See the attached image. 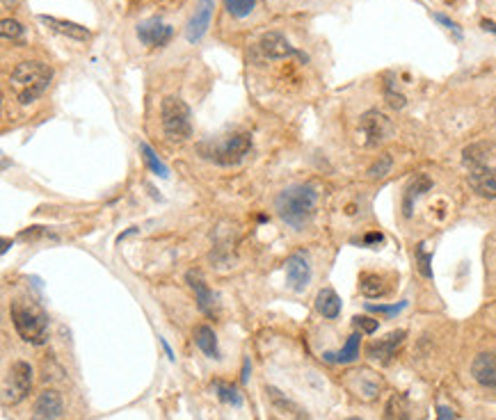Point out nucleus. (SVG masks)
<instances>
[{"label": "nucleus", "instance_id": "f257e3e1", "mask_svg": "<svg viewBox=\"0 0 496 420\" xmlns=\"http://www.w3.org/2000/svg\"><path fill=\"white\" fill-rule=\"evenodd\" d=\"M316 206H318V189L309 183L286 187L275 199L277 215L289 226H293L295 231H302L311 222L316 215Z\"/></svg>", "mask_w": 496, "mask_h": 420}, {"label": "nucleus", "instance_id": "f03ea898", "mask_svg": "<svg viewBox=\"0 0 496 420\" xmlns=\"http://www.w3.org/2000/svg\"><path fill=\"white\" fill-rule=\"evenodd\" d=\"M53 71L44 62H21L9 76V89L18 103H33L51 85Z\"/></svg>", "mask_w": 496, "mask_h": 420}, {"label": "nucleus", "instance_id": "7ed1b4c3", "mask_svg": "<svg viewBox=\"0 0 496 420\" xmlns=\"http://www.w3.org/2000/svg\"><path fill=\"white\" fill-rule=\"evenodd\" d=\"M9 315L16 334L30 345H44L48 338V317L35 302L28 299H14L9 306Z\"/></svg>", "mask_w": 496, "mask_h": 420}, {"label": "nucleus", "instance_id": "20e7f679", "mask_svg": "<svg viewBox=\"0 0 496 420\" xmlns=\"http://www.w3.org/2000/svg\"><path fill=\"white\" fill-rule=\"evenodd\" d=\"M163 131L172 142H185L192 135L190 107H188L178 96H167L161 105Z\"/></svg>", "mask_w": 496, "mask_h": 420}, {"label": "nucleus", "instance_id": "39448f33", "mask_svg": "<svg viewBox=\"0 0 496 420\" xmlns=\"http://www.w3.org/2000/svg\"><path fill=\"white\" fill-rule=\"evenodd\" d=\"M250 148H252V137L241 133V135L226 137V139H222V142H217V144H211V148L202 146V153H204V158L213 160L215 165L229 167V165L241 163V160L247 153H250Z\"/></svg>", "mask_w": 496, "mask_h": 420}, {"label": "nucleus", "instance_id": "423d86ee", "mask_svg": "<svg viewBox=\"0 0 496 420\" xmlns=\"http://www.w3.org/2000/svg\"><path fill=\"white\" fill-rule=\"evenodd\" d=\"M33 388V368L25 361H14L3 379V404H18Z\"/></svg>", "mask_w": 496, "mask_h": 420}, {"label": "nucleus", "instance_id": "0eeeda50", "mask_svg": "<svg viewBox=\"0 0 496 420\" xmlns=\"http://www.w3.org/2000/svg\"><path fill=\"white\" fill-rule=\"evenodd\" d=\"M359 133L364 137L366 146H378L384 139H389L393 135V126L382 112H378V110H369V112L362 115L359 119Z\"/></svg>", "mask_w": 496, "mask_h": 420}, {"label": "nucleus", "instance_id": "6e6552de", "mask_svg": "<svg viewBox=\"0 0 496 420\" xmlns=\"http://www.w3.org/2000/svg\"><path fill=\"white\" fill-rule=\"evenodd\" d=\"M286 284H289L291 290L295 293H302V290L309 286L311 281V263L302 252L291 254L286 258Z\"/></svg>", "mask_w": 496, "mask_h": 420}, {"label": "nucleus", "instance_id": "1a4fd4ad", "mask_svg": "<svg viewBox=\"0 0 496 420\" xmlns=\"http://www.w3.org/2000/svg\"><path fill=\"white\" fill-rule=\"evenodd\" d=\"M137 37H140V42L149 48H161V46H167L172 42L174 30H172V25H165L161 18L154 16V18H146V21L137 25Z\"/></svg>", "mask_w": 496, "mask_h": 420}, {"label": "nucleus", "instance_id": "9d476101", "mask_svg": "<svg viewBox=\"0 0 496 420\" xmlns=\"http://www.w3.org/2000/svg\"><path fill=\"white\" fill-rule=\"evenodd\" d=\"M345 384H348V388L357 397L366 399V402H371V399L378 397L380 388H382L380 377L371 373V370H354V373H350L348 379H345Z\"/></svg>", "mask_w": 496, "mask_h": 420}, {"label": "nucleus", "instance_id": "9b49d317", "mask_svg": "<svg viewBox=\"0 0 496 420\" xmlns=\"http://www.w3.org/2000/svg\"><path fill=\"white\" fill-rule=\"evenodd\" d=\"M261 51L265 57H270V59H286V57H297V59H302V62H306V57L302 51H297L295 46L289 44V39H286L284 35L279 33H267L261 37Z\"/></svg>", "mask_w": 496, "mask_h": 420}, {"label": "nucleus", "instance_id": "f8f14e48", "mask_svg": "<svg viewBox=\"0 0 496 420\" xmlns=\"http://www.w3.org/2000/svg\"><path fill=\"white\" fill-rule=\"evenodd\" d=\"M405 338H408V332H403V329H398V332H391L389 336L380 338V341H373L369 347H366V354H369V358H373V361L389 363L391 358L396 356V352L403 347Z\"/></svg>", "mask_w": 496, "mask_h": 420}, {"label": "nucleus", "instance_id": "ddd939ff", "mask_svg": "<svg viewBox=\"0 0 496 420\" xmlns=\"http://www.w3.org/2000/svg\"><path fill=\"white\" fill-rule=\"evenodd\" d=\"M213 9H215V0H200V3H197L195 14L190 16V21H188V28H185V39L190 44H197L206 35V30L211 25V18H213Z\"/></svg>", "mask_w": 496, "mask_h": 420}, {"label": "nucleus", "instance_id": "4468645a", "mask_svg": "<svg viewBox=\"0 0 496 420\" xmlns=\"http://www.w3.org/2000/svg\"><path fill=\"white\" fill-rule=\"evenodd\" d=\"M62 414H64L62 395L53 391V388H48V391L39 393L37 402L33 407V418L30 420H57Z\"/></svg>", "mask_w": 496, "mask_h": 420}, {"label": "nucleus", "instance_id": "2eb2a0df", "mask_svg": "<svg viewBox=\"0 0 496 420\" xmlns=\"http://www.w3.org/2000/svg\"><path fill=\"white\" fill-rule=\"evenodd\" d=\"M185 279H188V284H190V288H192L200 311L206 313L208 317H213L217 313V302H215V295L211 293V288L206 286L202 272H200V269H190Z\"/></svg>", "mask_w": 496, "mask_h": 420}, {"label": "nucleus", "instance_id": "dca6fc26", "mask_svg": "<svg viewBox=\"0 0 496 420\" xmlns=\"http://www.w3.org/2000/svg\"><path fill=\"white\" fill-rule=\"evenodd\" d=\"M473 379L485 388H496V352H483L471 363Z\"/></svg>", "mask_w": 496, "mask_h": 420}, {"label": "nucleus", "instance_id": "f3484780", "mask_svg": "<svg viewBox=\"0 0 496 420\" xmlns=\"http://www.w3.org/2000/svg\"><path fill=\"white\" fill-rule=\"evenodd\" d=\"M469 185L475 194L496 199V169L490 167H475L469 174Z\"/></svg>", "mask_w": 496, "mask_h": 420}, {"label": "nucleus", "instance_id": "a211bd4d", "mask_svg": "<svg viewBox=\"0 0 496 420\" xmlns=\"http://www.w3.org/2000/svg\"><path fill=\"white\" fill-rule=\"evenodd\" d=\"M265 393H267V397H270V402H272V407L277 409V412H282L284 416H291L293 420H309V416L304 414V409L297 402H293L291 397H286L279 388L267 386Z\"/></svg>", "mask_w": 496, "mask_h": 420}, {"label": "nucleus", "instance_id": "6ab92c4d", "mask_svg": "<svg viewBox=\"0 0 496 420\" xmlns=\"http://www.w3.org/2000/svg\"><path fill=\"white\" fill-rule=\"evenodd\" d=\"M359 343H362V334H352L339 352H325L323 358L327 363H341V366L352 363L359 358Z\"/></svg>", "mask_w": 496, "mask_h": 420}, {"label": "nucleus", "instance_id": "aec40b11", "mask_svg": "<svg viewBox=\"0 0 496 420\" xmlns=\"http://www.w3.org/2000/svg\"><path fill=\"white\" fill-rule=\"evenodd\" d=\"M432 187V181L425 174H419L414 178V181L410 183L408 187V192H405V199H403V213L405 217H410L412 215V210H414V202L419 199L421 194H425L428 189Z\"/></svg>", "mask_w": 496, "mask_h": 420}, {"label": "nucleus", "instance_id": "412c9836", "mask_svg": "<svg viewBox=\"0 0 496 420\" xmlns=\"http://www.w3.org/2000/svg\"><path fill=\"white\" fill-rule=\"evenodd\" d=\"M316 308H318V313L323 317L334 320V317H339V313H341V299L332 288H323L318 293V297H316Z\"/></svg>", "mask_w": 496, "mask_h": 420}, {"label": "nucleus", "instance_id": "4be33fe9", "mask_svg": "<svg viewBox=\"0 0 496 420\" xmlns=\"http://www.w3.org/2000/svg\"><path fill=\"white\" fill-rule=\"evenodd\" d=\"M39 18H42V23H46L48 28H53L55 33H59V35H67V37H71V39H81V42H85V39H89V30H85L83 25H78V23H71V21H59V18H55V16H46V14H42Z\"/></svg>", "mask_w": 496, "mask_h": 420}, {"label": "nucleus", "instance_id": "5701e85b", "mask_svg": "<svg viewBox=\"0 0 496 420\" xmlns=\"http://www.w3.org/2000/svg\"><path fill=\"white\" fill-rule=\"evenodd\" d=\"M195 343L202 349L206 356L220 358V347H217V336L208 325H200L195 329Z\"/></svg>", "mask_w": 496, "mask_h": 420}, {"label": "nucleus", "instance_id": "b1692460", "mask_svg": "<svg viewBox=\"0 0 496 420\" xmlns=\"http://www.w3.org/2000/svg\"><path fill=\"white\" fill-rule=\"evenodd\" d=\"M359 290L364 297H382L389 293V286H386L384 276L378 274V272H364L362 279H359Z\"/></svg>", "mask_w": 496, "mask_h": 420}, {"label": "nucleus", "instance_id": "393cba45", "mask_svg": "<svg viewBox=\"0 0 496 420\" xmlns=\"http://www.w3.org/2000/svg\"><path fill=\"white\" fill-rule=\"evenodd\" d=\"M386 420H410L408 395L396 393L389 397V404H386Z\"/></svg>", "mask_w": 496, "mask_h": 420}, {"label": "nucleus", "instance_id": "a878e982", "mask_svg": "<svg viewBox=\"0 0 496 420\" xmlns=\"http://www.w3.org/2000/svg\"><path fill=\"white\" fill-rule=\"evenodd\" d=\"M213 391L217 395V399L224 404H231V407H243V395L238 393V388L231 386V384H224L220 382V379H215L213 382Z\"/></svg>", "mask_w": 496, "mask_h": 420}, {"label": "nucleus", "instance_id": "bb28decb", "mask_svg": "<svg viewBox=\"0 0 496 420\" xmlns=\"http://www.w3.org/2000/svg\"><path fill=\"white\" fill-rule=\"evenodd\" d=\"M140 151H142V158H144L146 167L151 169L154 174H158L161 178H167V176H170V169L165 167V163H163L161 158L156 156V151H154V148L149 146L146 142H142V144H140Z\"/></svg>", "mask_w": 496, "mask_h": 420}, {"label": "nucleus", "instance_id": "cd10ccee", "mask_svg": "<svg viewBox=\"0 0 496 420\" xmlns=\"http://www.w3.org/2000/svg\"><path fill=\"white\" fill-rule=\"evenodd\" d=\"M224 7H226V12H229L231 16L245 18V16H250L254 12L256 0H224Z\"/></svg>", "mask_w": 496, "mask_h": 420}, {"label": "nucleus", "instance_id": "c85d7f7f", "mask_svg": "<svg viewBox=\"0 0 496 420\" xmlns=\"http://www.w3.org/2000/svg\"><path fill=\"white\" fill-rule=\"evenodd\" d=\"M0 35H3V39H7V42H18V39L23 37V25L14 21V18H3V21H0Z\"/></svg>", "mask_w": 496, "mask_h": 420}, {"label": "nucleus", "instance_id": "c756f323", "mask_svg": "<svg viewBox=\"0 0 496 420\" xmlns=\"http://www.w3.org/2000/svg\"><path fill=\"white\" fill-rule=\"evenodd\" d=\"M391 165H393V158H391L389 153H384V156H380V158L371 165L369 176H371V178H382V176H386V174L391 172Z\"/></svg>", "mask_w": 496, "mask_h": 420}, {"label": "nucleus", "instance_id": "7c9ffc66", "mask_svg": "<svg viewBox=\"0 0 496 420\" xmlns=\"http://www.w3.org/2000/svg\"><path fill=\"white\" fill-rule=\"evenodd\" d=\"M416 261H419V272L423 276H432V269H430V263H432V256L425 252V245H419L416 247Z\"/></svg>", "mask_w": 496, "mask_h": 420}, {"label": "nucleus", "instance_id": "2f4dec72", "mask_svg": "<svg viewBox=\"0 0 496 420\" xmlns=\"http://www.w3.org/2000/svg\"><path fill=\"white\" fill-rule=\"evenodd\" d=\"M405 306H408V302H398V304H393V306H389V304H366V308H369V311H373V313H384V315H389V317L398 315Z\"/></svg>", "mask_w": 496, "mask_h": 420}, {"label": "nucleus", "instance_id": "473e14b6", "mask_svg": "<svg viewBox=\"0 0 496 420\" xmlns=\"http://www.w3.org/2000/svg\"><path fill=\"white\" fill-rule=\"evenodd\" d=\"M485 144H473V146H469V148H464V163H473V165H480L483 160H485Z\"/></svg>", "mask_w": 496, "mask_h": 420}, {"label": "nucleus", "instance_id": "72a5a7b5", "mask_svg": "<svg viewBox=\"0 0 496 420\" xmlns=\"http://www.w3.org/2000/svg\"><path fill=\"white\" fill-rule=\"evenodd\" d=\"M354 327L359 329V332H364V334H375V332H378L380 322H378V320H373V317L357 315V317H354Z\"/></svg>", "mask_w": 496, "mask_h": 420}, {"label": "nucleus", "instance_id": "f704fd0d", "mask_svg": "<svg viewBox=\"0 0 496 420\" xmlns=\"http://www.w3.org/2000/svg\"><path fill=\"white\" fill-rule=\"evenodd\" d=\"M434 18H437V21H439V23H444L446 28H449V30H451V33H455V35H458V37H462V30L458 28V23H455V21H451V18H449V16H444V14H434Z\"/></svg>", "mask_w": 496, "mask_h": 420}, {"label": "nucleus", "instance_id": "c9c22d12", "mask_svg": "<svg viewBox=\"0 0 496 420\" xmlns=\"http://www.w3.org/2000/svg\"><path fill=\"white\" fill-rule=\"evenodd\" d=\"M437 420H458V414H455L451 407L439 404L437 407Z\"/></svg>", "mask_w": 496, "mask_h": 420}, {"label": "nucleus", "instance_id": "e433bc0d", "mask_svg": "<svg viewBox=\"0 0 496 420\" xmlns=\"http://www.w3.org/2000/svg\"><path fill=\"white\" fill-rule=\"evenodd\" d=\"M386 98H389L391 107H403L405 105V96L403 94H393L391 89H386Z\"/></svg>", "mask_w": 496, "mask_h": 420}, {"label": "nucleus", "instance_id": "4c0bfd02", "mask_svg": "<svg viewBox=\"0 0 496 420\" xmlns=\"http://www.w3.org/2000/svg\"><path fill=\"white\" fill-rule=\"evenodd\" d=\"M382 240H384L382 233H369V235L364 238V243H366V245H375V243H382Z\"/></svg>", "mask_w": 496, "mask_h": 420}, {"label": "nucleus", "instance_id": "58836bf2", "mask_svg": "<svg viewBox=\"0 0 496 420\" xmlns=\"http://www.w3.org/2000/svg\"><path fill=\"white\" fill-rule=\"evenodd\" d=\"M485 30H488V33H492V35H496V23L494 21H490V18H485V21L480 23Z\"/></svg>", "mask_w": 496, "mask_h": 420}, {"label": "nucleus", "instance_id": "ea45409f", "mask_svg": "<svg viewBox=\"0 0 496 420\" xmlns=\"http://www.w3.org/2000/svg\"><path fill=\"white\" fill-rule=\"evenodd\" d=\"M161 343H163V347H165V352H167V358H170V361H174V352H172V347L170 345H167V341H165V338H161Z\"/></svg>", "mask_w": 496, "mask_h": 420}, {"label": "nucleus", "instance_id": "a19ab883", "mask_svg": "<svg viewBox=\"0 0 496 420\" xmlns=\"http://www.w3.org/2000/svg\"><path fill=\"white\" fill-rule=\"evenodd\" d=\"M250 379V361L245 358V368H243V382H247Z\"/></svg>", "mask_w": 496, "mask_h": 420}, {"label": "nucleus", "instance_id": "79ce46f5", "mask_svg": "<svg viewBox=\"0 0 496 420\" xmlns=\"http://www.w3.org/2000/svg\"><path fill=\"white\" fill-rule=\"evenodd\" d=\"M14 3H16V0H3V7L7 9V7H12Z\"/></svg>", "mask_w": 496, "mask_h": 420}, {"label": "nucleus", "instance_id": "37998d69", "mask_svg": "<svg viewBox=\"0 0 496 420\" xmlns=\"http://www.w3.org/2000/svg\"><path fill=\"white\" fill-rule=\"evenodd\" d=\"M345 420H362V418H345Z\"/></svg>", "mask_w": 496, "mask_h": 420}]
</instances>
